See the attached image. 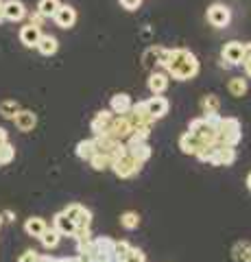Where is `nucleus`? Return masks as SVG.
<instances>
[{"mask_svg": "<svg viewBox=\"0 0 251 262\" xmlns=\"http://www.w3.org/2000/svg\"><path fill=\"white\" fill-rule=\"evenodd\" d=\"M120 5H123V9H127V11H135L138 7L142 5V0H120Z\"/></svg>", "mask_w": 251, "mask_h": 262, "instance_id": "obj_36", "label": "nucleus"}, {"mask_svg": "<svg viewBox=\"0 0 251 262\" xmlns=\"http://www.w3.org/2000/svg\"><path fill=\"white\" fill-rule=\"evenodd\" d=\"M242 140V127H240V120L234 118V116H227L223 118L221 127L216 131V142L218 146H234L236 149V144Z\"/></svg>", "mask_w": 251, "mask_h": 262, "instance_id": "obj_2", "label": "nucleus"}, {"mask_svg": "<svg viewBox=\"0 0 251 262\" xmlns=\"http://www.w3.org/2000/svg\"><path fill=\"white\" fill-rule=\"evenodd\" d=\"M234 162H236V149L234 146H218L212 166H232Z\"/></svg>", "mask_w": 251, "mask_h": 262, "instance_id": "obj_20", "label": "nucleus"}, {"mask_svg": "<svg viewBox=\"0 0 251 262\" xmlns=\"http://www.w3.org/2000/svg\"><path fill=\"white\" fill-rule=\"evenodd\" d=\"M3 15H5V20H9V22H20L27 18V7H24V3H20V0H5Z\"/></svg>", "mask_w": 251, "mask_h": 262, "instance_id": "obj_12", "label": "nucleus"}, {"mask_svg": "<svg viewBox=\"0 0 251 262\" xmlns=\"http://www.w3.org/2000/svg\"><path fill=\"white\" fill-rule=\"evenodd\" d=\"M131 134H133V127H131V122H129V118L127 116H116L114 114V118H111V122H109V129H107V136L114 138V140H118V142H123V140H129Z\"/></svg>", "mask_w": 251, "mask_h": 262, "instance_id": "obj_6", "label": "nucleus"}, {"mask_svg": "<svg viewBox=\"0 0 251 262\" xmlns=\"http://www.w3.org/2000/svg\"><path fill=\"white\" fill-rule=\"evenodd\" d=\"M15 129L22 131V134H29V131H33L37 127V114L31 112V110H20L18 114H15Z\"/></svg>", "mask_w": 251, "mask_h": 262, "instance_id": "obj_11", "label": "nucleus"}, {"mask_svg": "<svg viewBox=\"0 0 251 262\" xmlns=\"http://www.w3.org/2000/svg\"><path fill=\"white\" fill-rule=\"evenodd\" d=\"M127 118H129V122H131L133 129H138V127H153V122H155L151 118L149 110H147V101H138L131 107V112L127 114Z\"/></svg>", "mask_w": 251, "mask_h": 262, "instance_id": "obj_7", "label": "nucleus"}, {"mask_svg": "<svg viewBox=\"0 0 251 262\" xmlns=\"http://www.w3.org/2000/svg\"><path fill=\"white\" fill-rule=\"evenodd\" d=\"M216 151H218V144H208V146H203L194 158H197L199 162H203V164H210L212 166V160H214V155H216Z\"/></svg>", "mask_w": 251, "mask_h": 262, "instance_id": "obj_33", "label": "nucleus"}, {"mask_svg": "<svg viewBox=\"0 0 251 262\" xmlns=\"http://www.w3.org/2000/svg\"><path fill=\"white\" fill-rule=\"evenodd\" d=\"M7 142H9V136H7V131H5L3 127H0V146L7 144Z\"/></svg>", "mask_w": 251, "mask_h": 262, "instance_id": "obj_38", "label": "nucleus"}, {"mask_svg": "<svg viewBox=\"0 0 251 262\" xmlns=\"http://www.w3.org/2000/svg\"><path fill=\"white\" fill-rule=\"evenodd\" d=\"M37 51L42 53V55H46V57H51V55H55L57 53V48H59V42H57V37H53V35H42L39 37V42H37Z\"/></svg>", "mask_w": 251, "mask_h": 262, "instance_id": "obj_24", "label": "nucleus"}, {"mask_svg": "<svg viewBox=\"0 0 251 262\" xmlns=\"http://www.w3.org/2000/svg\"><path fill=\"white\" fill-rule=\"evenodd\" d=\"M63 214L77 225V229H90V225H92V212L85 206H81V203H70V206L63 210Z\"/></svg>", "mask_w": 251, "mask_h": 262, "instance_id": "obj_5", "label": "nucleus"}, {"mask_svg": "<svg viewBox=\"0 0 251 262\" xmlns=\"http://www.w3.org/2000/svg\"><path fill=\"white\" fill-rule=\"evenodd\" d=\"M201 110H203V114H218V110H221L218 96L216 94H206L203 98H201Z\"/></svg>", "mask_w": 251, "mask_h": 262, "instance_id": "obj_30", "label": "nucleus"}, {"mask_svg": "<svg viewBox=\"0 0 251 262\" xmlns=\"http://www.w3.org/2000/svg\"><path fill=\"white\" fill-rule=\"evenodd\" d=\"M247 188H249V192H251V173L247 175Z\"/></svg>", "mask_w": 251, "mask_h": 262, "instance_id": "obj_43", "label": "nucleus"}, {"mask_svg": "<svg viewBox=\"0 0 251 262\" xmlns=\"http://www.w3.org/2000/svg\"><path fill=\"white\" fill-rule=\"evenodd\" d=\"M147 110H149L153 120H159V118H164L168 114V110H171V103H168L166 96H151L147 101Z\"/></svg>", "mask_w": 251, "mask_h": 262, "instance_id": "obj_13", "label": "nucleus"}, {"mask_svg": "<svg viewBox=\"0 0 251 262\" xmlns=\"http://www.w3.org/2000/svg\"><path fill=\"white\" fill-rule=\"evenodd\" d=\"M230 20H232V11H230L225 5L214 3V5H210V7H208V22L212 24V27H216V29H225V27L230 24Z\"/></svg>", "mask_w": 251, "mask_h": 262, "instance_id": "obj_8", "label": "nucleus"}, {"mask_svg": "<svg viewBox=\"0 0 251 262\" xmlns=\"http://www.w3.org/2000/svg\"><path fill=\"white\" fill-rule=\"evenodd\" d=\"M242 53H245V44L242 42H227L223 46L221 57H223V66H240L242 63Z\"/></svg>", "mask_w": 251, "mask_h": 262, "instance_id": "obj_9", "label": "nucleus"}, {"mask_svg": "<svg viewBox=\"0 0 251 262\" xmlns=\"http://www.w3.org/2000/svg\"><path fill=\"white\" fill-rule=\"evenodd\" d=\"M61 7L59 0H39L37 5V13L42 15V18H55V13Z\"/></svg>", "mask_w": 251, "mask_h": 262, "instance_id": "obj_27", "label": "nucleus"}, {"mask_svg": "<svg viewBox=\"0 0 251 262\" xmlns=\"http://www.w3.org/2000/svg\"><path fill=\"white\" fill-rule=\"evenodd\" d=\"M3 7H5V0H0V22H5V15H3Z\"/></svg>", "mask_w": 251, "mask_h": 262, "instance_id": "obj_42", "label": "nucleus"}, {"mask_svg": "<svg viewBox=\"0 0 251 262\" xmlns=\"http://www.w3.org/2000/svg\"><path fill=\"white\" fill-rule=\"evenodd\" d=\"M120 225H123L125 229H129V232H131V229H138V225H140V216H138V212H123V214H120Z\"/></svg>", "mask_w": 251, "mask_h": 262, "instance_id": "obj_32", "label": "nucleus"}, {"mask_svg": "<svg viewBox=\"0 0 251 262\" xmlns=\"http://www.w3.org/2000/svg\"><path fill=\"white\" fill-rule=\"evenodd\" d=\"M37 251L35 249H27V251H22L20 253V258H18V262H37Z\"/></svg>", "mask_w": 251, "mask_h": 262, "instance_id": "obj_35", "label": "nucleus"}, {"mask_svg": "<svg viewBox=\"0 0 251 262\" xmlns=\"http://www.w3.org/2000/svg\"><path fill=\"white\" fill-rule=\"evenodd\" d=\"M46 221L42 216H31L27 219V223H24V232L29 236H33V238H42V234L46 232Z\"/></svg>", "mask_w": 251, "mask_h": 262, "instance_id": "obj_21", "label": "nucleus"}, {"mask_svg": "<svg viewBox=\"0 0 251 262\" xmlns=\"http://www.w3.org/2000/svg\"><path fill=\"white\" fill-rule=\"evenodd\" d=\"M127 153H131L133 158L140 162V164H144L147 160H151V146L147 144V142H135V144H131V142H127Z\"/></svg>", "mask_w": 251, "mask_h": 262, "instance_id": "obj_22", "label": "nucleus"}, {"mask_svg": "<svg viewBox=\"0 0 251 262\" xmlns=\"http://www.w3.org/2000/svg\"><path fill=\"white\" fill-rule=\"evenodd\" d=\"M37 262H57V258H53V256H39Z\"/></svg>", "mask_w": 251, "mask_h": 262, "instance_id": "obj_41", "label": "nucleus"}, {"mask_svg": "<svg viewBox=\"0 0 251 262\" xmlns=\"http://www.w3.org/2000/svg\"><path fill=\"white\" fill-rule=\"evenodd\" d=\"M111 118H114V114H111L109 110H101L96 112V116L92 118L90 122V129L94 136H107V129H109V122Z\"/></svg>", "mask_w": 251, "mask_h": 262, "instance_id": "obj_15", "label": "nucleus"}, {"mask_svg": "<svg viewBox=\"0 0 251 262\" xmlns=\"http://www.w3.org/2000/svg\"><path fill=\"white\" fill-rule=\"evenodd\" d=\"M242 61H251V42L245 44V53H242ZM242 66V63H240Z\"/></svg>", "mask_w": 251, "mask_h": 262, "instance_id": "obj_37", "label": "nucleus"}, {"mask_svg": "<svg viewBox=\"0 0 251 262\" xmlns=\"http://www.w3.org/2000/svg\"><path fill=\"white\" fill-rule=\"evenodd\" d=\"M111 164H114V160H111L109 155H105V153H96L94 158L90 160V166L94 170H107V168H111Z\"/></svg>", "mask_w": 251, "mask_h": 262, "instance_id": "obj_31", "label": "nucleus"}, {"mask_svg": "<svg viewBox=\"0 0 251 262\" xmlns=\"http://www.w3.org/2000/svg\"><path fill=\"white\" fill-rule=\"evenodd\" d=\"M111 170L116 173V177L129 179V177H133V175L140 173V170H142V164L138 162L131 153H125V155H120L118 160H114V164H111Z\"/></svg>", "mask_w": 251, "mask_h": 262, "instance_id": "obj_3", "label": "nucleus"}, {"mask_svg": "<svg viewBox=\"0 0 251 262\" xmlns=\"http://www.w3.org/2000/svg\"><path fill=\"white\" fill-rule=\"evenodd\" d=\"M13 158H15V146L13 144H3L0 146V166H5V164H9V162H13Z\"/></svg>", "mask_w": 251, "mask_h": 262, "instance_id": "obj_34", "label": "nucleus"}, {"mask_svg": "<svg viewBox=\"0 0 251 262\" xmlns=\"http://www.w3.org/2000/svg\"><path fill=\"white\" fill-rule=\"evenodd\" d=\"M42 35H44V33L39 31V27H35V24H27V27L20 29V42L27 48L37 46V42H39V37H42Z\"/></svg>", "mask_w": 251, "mask_h": 262, "instance_id": "obj_18", "label": "nucleus"}, {"mask_svg": "<svg viewBox=\"0 0 251 262\" xmlns=\"http://www.w3.org/2000/svg\"><path fill=\"white\" fill-rule=\"evenodd\" d=\"M157 66L166 70V75L175 81H190L199 75V59L188 48H162L155 46Z\"/></svg>", "mask_w": 251, "mask_h": 262, "instance_id": "obj_1", "label": "nucleus"}, {"mask_svg": "<svg viewBox=\"0 0 251 262\" xmlns=\"http://www.w3.org/2000/svg\"><path fill=\"white\" fill-rule=\"evenodd\" d=\"M179 149H181L186 155H197L201 149H203V144H201L199 138H194L190 131H186V134L179 136Z\"/></svg>", "mask_w": 251, "mask_h": 262, "instance_id": "obj_19", "label": "nucleus"}, {"mask_svg": "<svg viewBox=\"0 0 251 262\" xmlns=\"http://www.w3.org/2000/svg\"><path fill=\"white\" fill-rule=\"evenodd\" d=\"M96 155V146H94V138L92 140H81L77 144V158L81 160H85V162H90L92 158Z\"/></svg>", "mask_w": 251, "mask_h": 262, "instance_id": "obj_28", "label": "nucleus"}, {"mask_svg": "<svg viewBox=\"0 0 251 262\" xmlns=\"http://www.w3.org/2000/svg\"><path fill=\"white\" fill-rule=\"evenodd\" d=\"M188 131H190V134H192L194 138H199L201 144H203V146L214 144V142H216V129H214L212 125H208L203 116L192 118V120H190V125H188Z\"/></svg>", "mask_w": 251, "mask_h": 262, "instance_id": "obj_4", "label": "nucleus"}, {"mask_svg": "<svg viewBox=\"0 0 251 262\" xmlns=\"http://www.w3.org/2000/svg\"><path fill=\"white\" fill-rule=\"evenodd\" d=\"M3 221H15V214H13L11 210H5L3 212Z\"/></svg>", "mask_w": 251, "mask_h": 262, "instance_id": "obj_40", "label": "nucleus"}, {"mask_svg": "<svg viewBox=\"0 0 251 262\" xmlns=\"http://www.w3.org/2000/svg\"><path fill=\"white\" fill-rule=\"evenodd\" d=\"M131 107H133V101H131V96L125 92L114 94L109 101V112L116 114V116H127V114L131 112Z\"/></svg>", "mask_w": 251, "mask_h": 262, "instance_id": "obj_10", "label": "nucleus"}, {"mask_svg": "<svg viewBox=\"0 0 251 262\" xmlns=\"http://www.w3.org/2000/svg\"><path fill=\"white\" fill-rule=\"evenodd\" d=\"M247 90H249L247 79H242V77H234V79H230V83H227V92H230L232 96L242 98V96L247 94Z\"/></svg>", "mask_w": 251, "mask_h": 262, "instance_id": "obj_25", "label": "nucleus"}, {"mask_svg": "<svg viewBox=\"0 0 251 262\" xmlns=\"http://www.w3.org/2000/svg\"><path fill=\"white\" fill-rule=\"evenodd\" d=\"M57 262H72V258H57Z\"/></svg>", "mask_w": 251, "mask_h": 262, "instance_id": "obj_44", "label": "nucleus"}, {"mask_svg": "<svg viewBox=\"0 0 251 262\" xmlns=\"http://www.w3.org/2000/svg\"><path fill=\"white\" fill-rule=\"evenodd\" d=\"M0 227H3V214H0Z\"/></svg>", "mask_w": 251, "mask_h": 262, "instance_id": "obj_45", "label": "nucleus"}, {"mask_svg": "<svg viewBox=\"0 0 251 262\" xmlns=\"http://www.w3.org/2000/svg\"><path fill=\"white\" fill-rule=\"evenodd\" d=\"M18 112H20V103L18 101H13V98H5V101H0V116L3 118L13 120Z\"/></svg>", "mask_w": 251, "mask_h": 262, "instance_id": "obj_26", "label": "nucleus"}, {"mask_svg": "<svg viewBox=\"0 0 251 262\" xmlns=\"http://www.w3.org/2000/svg\"><path fill=\"white\" fill-rule=\"evenodd\" d=\"M53 227L57 229L61 236H72V238H75V234H77V225L72 223L66 214H63V210L53 216Z\"/></svg>", "mask_w": 251, "mask_h": 262, "instance_id": "obj_17", "label": "nucleus"}, {"mask_svg": "<svg viewBox=\"0 0 251 262\" xmlns=\"http://www.w3.org/2000/svg\"><path fill=\"white\" fill-rule=\"evenodd\" d=\"M168 83H171V77L166 72H159V70H153L149 75V90L153 92V96H162L168 90Z\"/></svg>", "mask_w": 251, "mask_h": 262, "instance_id": "obj_16", "label": "nucleus"}, {"mask_svg": "<svg viewBox=\"0 0 251 262\" xmlns=\"http://www.w3.org/2000/svg\"><path fill=\"white\" fill-rule=\"evenodd\" d=\"M53 20H55V24H57L59 29H72L75 27V22H77V9L75 7H70V5H61Z\"/></svg>", "mask_w": 251, "mask_h": 262, "instance_id": "obj_14", "label": "nucleus"}, {"mask_svg": "<svg viewBox=\"0 0 251 262\" xmlns=\"http://www.w3.org/2000/svg\"><path fill=\"white\" fill-rule=\"evenodd\" d=\"M242 70H245V77L251 79V61H242Z\"/></svg>", "mask_w": 251, "mask_h": 262, "instance_id": "obj_39", "label": "nucleus"}, {"mask_svg": "<svg viewBox=\"0 0 251 262\" xmlns=\"http://www.w3.org/2000/svg\"><path fill=\"white\" fill-rule=\"evenodd\" d=\"M39 241H42V245L46 249H55L59 245V241H61V234L55 227H46V232L42 234V238Z\"/></svg>", "mask_w": 251, "mask_h": 262, "instance_id": "obj_29", "label": "nucleus"}, {"mask_svg": "<svg viewBox=\"0 0 251 262\" xmlns=\"http://www.w3.org/2000/svg\"><path fill=\"white\" fill-rule=\"evenodd\" d=\"M234 262H251V241H238L232 247Z\"/></svg>", "mask_w": 251, "mask_h": 262, "instance_id": "obj_23", "label": "nucleus"}]
</instances>
